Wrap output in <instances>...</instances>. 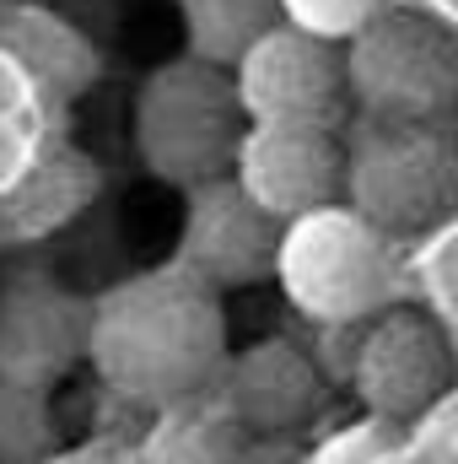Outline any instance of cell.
Here are the masks:
<instances>
[{
    "label": "cell",
    "mask_w": 458,
    "mask_h": 464,
    "mask_svg": "<svg viewBox=\"0 0 458 464\" xmlns=\"http://www.w3.org/2000/svg\"><path fill=\"white\" fill-rule=\"evenodd\" d=\"M87 362L129 405L167 411L200 400L227 362L222 297H211L173 265L140 270L92 303Z\"/></svg>",
    "instance_id": "6da1fadb"
},
{
    "label": "cell",
    "mask_w": 458,
    "mask_h": 464,
    "mask_svg": "<svg viewBox=\"0 0 458 464\" xmlns=\"http://www.w3.org/2000/svg\"><path fill=\"white\" fill-rule=\"evenodd\" d=\"M345 184L340 206L377 232L415 237L458 211V124H410V119H361L340 130Z\"/></svg>",
    "instance_id": "7a4b0ae2"
},
{
    "label": "cell",
    "mask_w": 458,
    "mask_h": 464,
    "mask_svg": "<svg viewBox=\"0 0 458 464\" xmlns=\"http://www.w3.org/2000/svg\"><path fill=\"white\" fill-rule=\"evenodd\" d=\"M275 281L302 319L324 330H356L399 308L405 254L388 232L361 222L356 211L329 206L302 222H286L281 254H275Z\"/></svg>",
    "instance_id": "3957f363"
},
{
    "label": "cell",
    "mask_w": 458,
    "mask_h": 464,
    "mask_svg": "<svg viewBox=\"0 0 458 464\" xmlns=\"http://www.w3.org/2000/svg\"><path fill=\"white\" fill-rule=\"evenodd\" d=\"M135 151L140 162L173 184V189H200L232 179L248 114L237 103L232 71L200 65V60H167L157 65L140 92H135Z\"/></svg>",
    "instance_id": "277c9868"
},
{
    "label": "cell",
    "mask_w": 458,
    "mask_h": 464,
    "mask_svg": "<svg viewBox=\"0 0 458 464\" xmlns=\"http://www.w3.org/2000/svg\"><path fill=\"white\" fill-rule=\"evenodd\" d=\"M345 92L361 119L437 124L458 114V33L421 11H383L345 44Z\"/></svg>",
    "instance_id": "5b68a950"
},
{
    "label": "cell",
    "mask_w": 458,
    "mask_h": 464,
    "mask_svg": "<svg viewBox=\"0 0 458 464\" xmlns=\"http://www.w3.org/2000/svg\"><path fill=\"white\" fill-rule=\"evenodd\" d=\"M453 341L437 319L415 308H388L361 324L350 351V389L361 394L372 421L415 427L453 389Z\"/></svg>",
    "instance_id": "8992f818"
},
{
    "label": "cell",
    "mask_w": 458,
    "mask_h": 464,
    "mask_svg": "<svg viewBox=\"0 0 458 464\" xmlns=\"http://www.w3.org/2000/svg\"><path fill=\"white\" fill-rule=\"evenodd\" d=\"M232 87L248 124H319V130H345L350 119V92H345V49L324 44L297 27L264 33L237 65Z\"/></svg>",
    "instance_id": "52a82bcc"
},
{
    "label": "cell",
    "mask_w": 458,
    "mask_h": 464,
    "mask_svg": "<svg viewBox=\"0 0 458 464\" xmlns=\"http://www.w3.org/2000/svg\"><path fill=\"white\" fill-rule=\"evenodd\" d=\"M281 232L286 227L275 217H264L232 179L200 184V189H189V206H184L173 270H184L211 297L259 286L275 276Z\"/></svg>",
    "instance_id": "ba28073f"
},
{
    "label": "cell",
    "mask_w": 458,
    "mask_h": 464,
    "mask_svg": "<svg viewBox=\"0 0 458 464\" xmlns=\"http://www.w3.org/2000/svg\"><path fill=\"white\" fill-rule=\"evenodd\" d=\"M232 184L281 227L340 206L345 146L340 130L319 124H248Z\"/></svg>",
    "instance_id": "9c48e42d"
},
{
    "label": "cell",
    "mask_w": 458,
    "mask_h": 464,
    "mask_svg": "<svg viewBox=\"0 0 458 464\" xmlns=\"http://www.w3.org/2000/svg\"><path fill=\"white\" fill-rule=\"evenodd\" d=\"M92 303L49 276L0 281V383L49 394L76 362H87Z\"/></svg>",
    "instance_id": "30bf717a"
},
{
    "label": "cell",
    "mask_w": 458,
    "mask_h": 464,
    "mask_svg": "<svg viewBox=\"0 0 458 464\" xmlns=\"http://www.w3.org/2000/svg\"><path fill=\"white\" fill-rule=\"evenodd\" d=\"M211 400L232 416V427L253 443V438H281L297 432L319 400H324V372L319 362L291 341H259L243 346L237 356L222 362Z\"/></svg>",
    "instance_id": "8fae6325"
},
{
    "label": "cell",
    "mask_w": 458,
    "mask_h": 464,
    "mask_svg": "<svg viewBox=\"0 0 458 464\" xmlns=\"http://www.w3.org/2000/svg\"><path fill=\"white\" fill-rule=\"evenodd\" d=\"M0 49L22 60L27 76L60 103L81 98L103 71L92 38L76 22H65L60 11L33 5V0H0Z\"/></svg>",
    "instance_id": "7c38bea8"
},
{
    "label": "cell",
    "mask_w": 458,
    "mask_h": 464,
    "mask_svg": "<svg viewBox=\"0 0 458 464\" xmlns=\"http://www.w3.org/2000/svg\"><path fill=\"white\" fill-rule=\"evenodd\" d=\"M92 200H98V162L71 146L49 151L11 189H0V237L5 243L49 237V232L71 227Z\"/></svg>",
    "instance_id": "4fadbf2b"
},
{
    "label": "cell",
    "mask_w": 458,
    "mask_h": 464,
    "mask_svg": "<svg viewBox=\"0 0 458 464\" xmlns=\"http://www.w3.org/2000/svg\"><path fill=\"white\" fill-rule=\"evenodd\" d=\"M135 464H248V438L232 427V416L211 400H184L157 411L151 432L129 454Z\"/></svg>",
    "instance_id": "5bb4252c"
},
{
    "label": "cell",
    "mask_w": 458,
    "mask_h": 464,
    "mask_svg": "<svg viewBox=\"0 0 458 464\" xmlns=\"http://www.w3.org/2000/svg\"><path fill=\"white\" fill-rule=\"evenodd\" d=\"M189 60L232 71L264 33L281 27V0H178Z\"/></svg>",
    "instance_id": "9a60e30c"
},
{
    "label": "cell",
    "mask_w": 458,
    "mask_h": 464,
    "mask_svg": "<svg viewBox=\"0 0 458 464\" xmlns=\"http://www.w3.org/2000/svg\"><path fill=\"white\" fill-rule=\"evenodd\" d=\"M49 454H60L49 400L0 383V464H43Z\"/></svg>",
    "instance_id": "2e32d148"
},
{
    "label": "cell",
    "mask_w": 458,
    "mask_h": 464,
    "mask_svg": "<svg viewBox=\"0 0 458 464\" xmlns=\"http://www.w3.org/2000/svg\"><path fill=\"white\" fill-rule=\"evenodd\" d=\"M383 11H394V0H281V22L297 33H313L324 44H350L361 27H372Z\"/></svg>",
    "instance_id": "e0dca14e"
},
{
    "label": "cell",
    "mask_w": 458,
    "mask_h": 464,
    "mask_svg": "<svg viewBox=\"0 0 458 464\" xmlns=\"http://www.w3.org/2000/svg\"><path fill=\"white\" fill-rule=\"evenodd\" d=\"M313 464H410V443H405V427H388V421H356L335 432Z\"/></svg>",
    "instance_id": "ac0fdd59"
},
{
    "label": "cell",
    "mask_w": 458,
    "mask_h": 464,
    "mask_svg": "<svg viewBox=\"0 0 458 464\" xmlns=\"http://www.w3.org/2000/svg\"><path fill=\"white\" fill-rule=\"evenodd\" d=\"M410 464H458V389H448L415 427H405Z\"/></svg>",
    "instance_id": "d6986e66"
},
{
    "label": "cell",
    "mask_w": 458,
    "mask_h": 464,
    "mask_svg": "<svg viewBox=\"0 0 458 464\" xmlns=\"http://www.w3.org/2000/svg\"><path fill=\"white\" fill-rule=\"evenodd\" d=\"M43 464H135L124 449L114 443H81V449H60V454H49Z\"/></svg>",
    "instance_id": "ffe728a7"
}]
</instances>
